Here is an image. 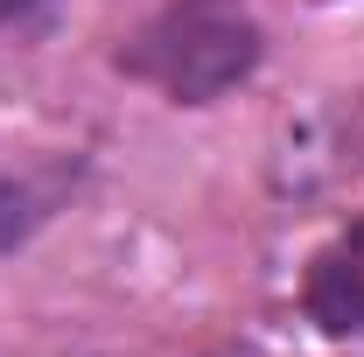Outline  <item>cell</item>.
Returning <instances> with one entry per match:
<instances>
[{
	"label": "cell",
	"mask_w": 364,
	"mask_h": 357,
	"mask_svg": "<svg viewBox=\"0 0 364 357\" xmlns=\"http://www.w3.org/2000/svg\"><path fill=\"white\" fill-rule=\"evenodd\" d=\"M259 56H267L259 21L238 0H176L119 49V70L176 105H210L245 85L259 70Z\"/></svg>",
	"instance_id": "6da1fadb"
},
{
	"label": "cell",
	"mask_w": 364,
	"mask_h": 357,
	"mask_svg": "<svg viewBox=\"0 0 364 357\" xmlns=\"http://www.w3.org/2000/svg\"><path fill=\"white\" fill-rule=\"evenodd\" d=\"M301 309L322 336H364V218H350L301 280Z\"/></svg>",
	"instance_id": "7a4b0ae2"
},
{
	"label": "cell",
	"mask_w": 364,
	"mask_h": 357,
	"mask_svg": "<svg viewBox=\"0 0 364 357\" xmlns=\"http://www.w3.org/2000/svg\"><path fill=\"white\" fill-rule=\"evenodd\" d=\"M36 224V211H28V189H14V182H0V252L7 245H21V231Z\"/></svg>",
	"instance_id": "3957f363"
}]
</instances>
